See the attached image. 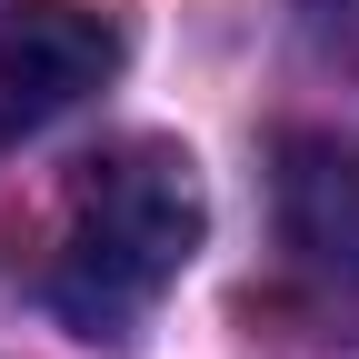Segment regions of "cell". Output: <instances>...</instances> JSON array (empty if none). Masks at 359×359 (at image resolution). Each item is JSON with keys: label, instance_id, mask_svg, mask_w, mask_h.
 I'll list each match as a JSON object with an SVG mask.
<instances>
[{"label": "cell", "instance_id": "6da1fadb", "mask_svg": "<svg viewBox=\"0 0 359 359\" xmlns=\"http://www.w3.org/2000/svg\"><path fill=\"white\" fill-rule=\"evenodd\" d=\"M200 230H210V200H200L190 150L180 140H110L70 180V210L50 240V309L80 339L140 330L160 309V290L190 269Z\"/></svg>", "mask_w": 359, "mask_h": 359}, {"label": "cell", "instance_id": "7a4b0ae2", "mask_svg": "<svg viewBox=\"0 0 359 359\" xmlns=\"http://www.w3.org/2000/svg\"><path fill=\"white\" fill-rule=\"evenodd\" d=\"M120 70V20L80 0H0V150L80 110Z\"/></svg>", "mask_w": 359, "mask_h": 359}, {"label": "cell", "instance_id": "3957f363", "mask_svg": "<svg viewBox=\"0 0 359 359\" xmlns=\"http://www.w3.org/2000/svg\"><path fill=\"white\" fill-rule=\"evenodd\" d=\"M269 200H280V250L290 280L359 320V150H339L330 130H290L280 170H269Z\"/></svg>", "mask_w": 359, "mask_h": 359}, {"label": "cell", "instance_id": "277c9868", "mask_svg": "<svg viewBox=\"0 0 359 359\" xmlns=\"http://www.w3.org/2000/svg\"><path fill=\"white\" fill-rule=\"evenodd\" d=\"M299 30H309V50L359 70V0H299Z\"/></svg>", "mask_w": 359, "mask_h": 359}]
</instances>
